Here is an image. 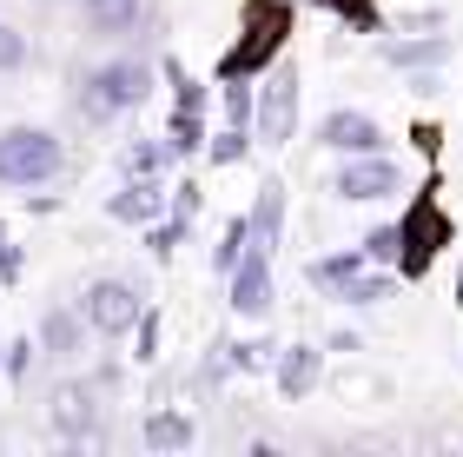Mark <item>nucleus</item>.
I'll list each match as a JSON object with an SVG mask.
<instances>
[{"label":"nucleus","instance_id":"obj_1","mask_svg":"<svg viewBox=\"0 0 463 457\" xmlns=\"http://www.w3.org/2000/svg\"><path fill=\"white\" fill-rule=\"evenodd\" d=\"M291 0H245V14H239V40L219 53V80H259L271 60L285 53V40H291Z\"/></svg>","mask_w":463,"mask_h":457},{"label":"nucleus","instance_id":"obj_2","mask_svg":"<svg viewBox=\"0 0 463 457\" xmlns=\"http://www.w3.org/2000/svg\"><path fill=\"white\" fill-rule=\"evenodd\" d=\"M146 100H153V67H146L139 53H119V60H99V67L80 73L73 107H80V119L107 127V119L133 113V107H146Z\"/></svg>","mask_w":463,"mask_h":457},{"label":"nucleus","instance_id":"obj_3","mask_svg":"<svg viewBox=\"0 0 463 457\" xmlns=\"http://www.w3.org/2000/svg\"><path fill=\"white\" fill-rule=\"evenodd\" d=\"M457 239V225L444 213V199H437V179L404 205V219H397V279H430L437 252Z\"/></svg>","mask_w":463,"mask_h":457},{"label":"nucleus","instance_id":"obj_4","mask_svg":"<svg viewBox=\"0 0 463 457\" xmlns=\"http://www.w3.org/2000/svg\"><path fill=\"white\" fill-rule=\"evenodd\" d=\"M60 166H67V147H60L53 127H7L0 133V186L33 193V186L60 179Z\"/></svg>","mask_w":463,"mask_h":457},{"label":"nucleus","instance_id":"obj_5","mask_svg":"<svg viewBox=\"0 0 463 457\" xmlns=\"http://www.w3.org/2000/svg\"><path fill=\"white\" fill-rule=\"evenodd\" d=\"M259 80H265V87H259V100H251V139H259V147H291L305 80H298V67H279V60H271Z\"/></svg>","mask_w":463,"mask_h":457},{"label":"nucleus","instance_id":"obj_6","mask_svg":"<svg viewBox=\"0 0 463 457\" xmlns=\"http://www.w3.org/2000/svg\"><path fill=\"white\" fill-rule=\"evenodd\" d=\"M139 311H146V299H139V285H126V279H93L87 292H80V319H87V331H99V338H126V331L139 325Z\"/></svg>","mask_w":463,"mask_h":457},{"label":"nucleus","instance_id":"obj_7","mask_svg":"<svg viewBox=\"0 0 463 457\" xmlns=\"http://www.w3.org/2000/svg\"><path fill=\"white\" fill-rule=\"evenodd\" d=\"M331 193H338V199H351V205L391 199V193H404V166H397L391 153H345L338 179H331Z\"/></svg>","mask_w":463,"mask_h":457},{"label":"nucleus","instance_id":"obj_8","mask_svg":"<svg viewBox=\"0 0 463 457\" xmlns=\"http://www.w3.org/2000/svg\"><path fill=\"white\" fill-rule=\"evenodd\" d=\"M271 252L265 245H245L239 265L225 272V305L239 311V319H271Z\"/></svg>","mask_w":463,"mask_h":457},{"label":"nucleus","instance_id":"obj_9","mask_svg":"<svg viewBox=\"0 0 463 457\" xmlns=\"http://www.w3.org/2000/svg\"><path fill=\"white\" fill-rule=\"evenodd\" d=\"M47 418L67 444H99V385H60Z\"/></svg>","mask_w":463,"mask_h":457},{"label":"nucleus","instance_id":"obj_10","mask_svg":"<svg viewBox=\"0 0 463 457\" xmlns=\"http://www.w3.org/2000/svg\"><path fill=\"white\" fill-rule=\"evenodd\" d=\"M318 147H331V153H384V127H377L371 113H357V107H338V113H325Z\"/></svg>","mask_w":463,"mask_h":457},{"label":"nucleus","instance_id":"obj_11","mask_svg":"<svg viewBox=\"0 0 463 457\" xmlns=\"http://www.w3.org/2000/svg\"><path fill=\"white\" fill-rule=\"evenodd\" d=\"M271 378H279V398H311L325 378V351L318 345H279V358H271Z\"/></svg>","mask_w":463,"mask_h":457},{"label":"nucleus","instance_id":"obj_12","mask_svg":"<svg viewBox=\"0 0 463 457\" xmlns=\"http://www.w3.org/2000/svg\"><path fill=\"white\" fill-rule=\"evenodd\" d=\"M107 213H113L119 225H153V219L165 213V179H126L119 193L107 199Z\"/></svg>","mask_w":463,"mask_h":457},{"label":"nucleus","instance_id":"obj_13","mask_svg":"<svg viewBox=\"0 0 463 457\" xmlns=\"http://www.w3.org/2000/svg\"><path fill=\"white\" fill-rule=\"evenodd\" d=\"M251 245H265V252H279V233H285V179H259V193H251Z\"/></svg>","mask_w":463,"mask_h":457},{"label":"nucleus","instance_id":"obj_14","mask_svg":"<svg viewBox=\"0 0 463 457\" xmlns=\"http://www.w3.org/2000/svg\"><path fill=\"white\" fill-rule=\"evenodd\" d=\"M384 60L404 73H437L450 60V33H411V40H384Z\"/></svg>","mask_w":463,"mask_h":457},{"label":"nucleus","instance_id":"obj_15","mask_svg":"<svg viewBox=\"0 0 463 457\" xmlns=\"http://www.w3.org/2000/svg\"><path fill=\"white\" fill-rule=\"evenodd\" d=\"M40 351H47V358H80V351H87V319H80V305L67 311H47V319H40Z\"/></svg>","mask_w":463,"mask_h":457},{"label":"nucleus","instance_id":"obj_16","mask_svg":"<svg viewBox=\"0 0 463 457\" xmlns=\"http://www.w3.org/2000/svg\"><path fill=\"white\" fill-rule=\"evenodd\" d=\"M80 7H87V27L99 40H126L146 20V0H80Z\"/></svg>","mask_w":463,"mask_h":457},{"label":"nucleus","instance_id":"obj_17","mask_svg":"<svg viewBox=\"0 0 463 457\" xmlns=\"http://www.w3.org/2000/svg\"><path fill=\"white\" fill-rule=\"evenodd\" d=\"M364 265H371V259H364V252H357V245H351V252H325V259H311V265H305V279L318 285L325 299H338L345 285H351L357 272H364Z\"/></svg>","mask_w":463,"mask_h":457},{"label":"nucleus","instance_id":"obj_18","mask_svg":"<svg viewBox=\"0 0 463 457\" xmlns=\"http://www.w3.org/2000/svg\"><path fill=\"white\" fill-rule=\"evenodd\" d=\"M205 113H193V107H173V119H165V153L173 159H199L205 153Z\"/></svg>","mask_w":463,"mask_h":457},{"label":"nucleus","instance_id":"obj_19","mask_svg":"<svg viewBox=\"0 0 463 457\" xmlns=\"http://www.w3.org/2000/svg\"><path fill=\"white\" fill-rule=\"evenodd\" d=\"M139 438H146V451H185L199 431H193V418H185V411H153V418L139 424Z\"/></svg>","mask_w":463,"mask_h":457},{"label":"nucleus","instance_id":"obj_20","mask_svg":"<svg viewBox=\"0 0 463 457\" xmlns=\"http://www.w3.org/2000/svg\"><path fill=\"white\" fill-rule=\"evenodd\" d=\"M165 166H173L165 139H133V147L119 153V173H126V179H165Z\"/></svg>","mask_w":463,"mask_h":457},{"label":"nucleus","instance_id":"obj_21","mask_svg":"<svg viewBox=\"0 0 463 457\" xmlns=\"http://www.w3.org/2000/svg\"><path fill=\"white\" fill-rule=\"evenodd\" d=\"M391 292H397V272H391V265H364V272L338 292V305H384Z\"/></svg>","mask_w":463,"mask_h":457},{"label":"nucleus","instance_id":"obj_22","mask_svg":"<svg viewBox=\"0 0 463 457\" xmlns=\"http://www.w3.org/2000/svg\"><path fill=\"white\" fill-rule=\"evenodd\" d=\"M245 245H251V219H245V213H232V219H225V233H219V245H213V272H219V279L232 272V265H239Z\"/></svg>","mask_w":463,"mask_h":457},{"label":"nucleus","instance_id":"obj_23","mask_svg":"<svg viewBox=\"0 0 463 457\" xmlns=\"http://www.w3.org/2000/svg\"><path fill=\"white\" fill-rule=\"evenodd\" d=\"M139 233H146V252H153V259H173L179 245H185V233H193V219L165 213V219H153V225H139Z\"/></svg>","mask_w":463,"mask_h":457},{"label":"nucleus","instance_id":"obj_24","mask_svg":"<svg viewBox=\"0 0 463 457\" xmlns=\"http://www.w3.org/2000/svg\"><path fill=\"white\" fill-rule=\"evenodd\" d=\"M251 153V127H219L213 139H205V159L213 166H239Z\"/></svg>","mask_w":463,"mask_h":457},{"label":"nucleus","instance_id":"obj_25","mask_svg":"<svg viewBox=\"0 0 463 457\" xmlns=\"http://www.w3.org/2000/svg\"><path fill=\"white\" fill-rule=\"evenodd\" d=\"M159 73H165V87H173V107H193V113H205V87H199V80L179 67V60H159Z\"/></svg>","mask_w":463,"mask_h":457},{"label":"nucleus","instance_id":"obj_26","mask_svg":"<svg viewBox=\"0 0 463 457\" xmlns=\"http://www.w3.org/2000/svg\"><path fill=\"white\" fill-rule=\"evenodd\" d=\"M271 358H279V345H271V338H239V345H225V365H232V371H265Z\"/></svg>","mask_w":463,"mask_h":457},{"label":"nucleus","instance_id":"obj_27","mask_svg":"<svg viewBox=\"0 0 463 457\" xmlns=\"http://www.w3.org/2000/svg\"><path fill=\"white\" fill-rule=\"evenodd\" d=\"M219 100H225V127H251V80H219Z\"/></svg>","mask_w":463,"mask_h":457},{"label":"nucleus","instance_id":"obj_28","mask_svg":"<svg viewBox=\"0 0 463 457\" xmlns=\"http://www.w3.org/2000/svg\"><path fill=\"white\" fill-rule=\"evenodd\" d=\"M159 338H165V319H159V305H146V311H139V325H133V345H139L133 358H139V365H153V358H159Z\"/></svg>","mask_w":463,"mask_h":457},{"label":"nucleus","instance_id":"obj_29","mask_svg":"<svg viewBox=\"0 0 463 457\" xmlns=\"http://www.w3.org/2000/svg\"><path fill=\"white\" fill-rule=\"evenodd\" d=\"M357 252H364L371 265H391V272H397V219L391 225H371V233L357 239Z\"/></svg>","mask_w":463,"mask_h":457},{"label":"nucleus","instance_id":"obj_30","mask_svg":"<svg viewBox=\"0 0 463 457\" xmlns=\"http://www.w3.org/2000/svg\"><path fill=\"white\" fill-rule=\"evenodd\" d=\"M318 7H331L338 20H351L357 33H377L384 20H377V0H318Z\"/></svg>","mask_w":463,"mask_h":457},{"label":"nucleus","instance_id":"obj_31","mask_svg":"<svg viewBox=\"0 0 463 457\" xmlns=\"http://www.w3.org/2000/svg\"><path fill=\"white\" fill-rule=\"evenodd\" d=\"M165 205H173L179 219H199V205H205V193H199V179H173V186H165Z\"/></svg>","mask_w":463,"mask_h":457},{"label":"nucleus","instance_id":"obj_32","mask_svg":"<svg viewBox=\"0 0 463 457\" xmlns=\"http://www.w3.org/2000/svg\"><path fill=\"white\" fill-rule=\"evenodd\" d=\"M20 67H27V33L0 20V73H20Z\"/></svg>","mask_w":463,"mask_h":457},{"label":"nucleus","instance_id":"obj_33","mask_svg":"<svg viewBox=\"0 0 463 457\" xmlns=\"http://www.w3.org/2000/svg\"><path fill=\"white\" fill-rule=\"evenodd\" d=\"M27 365H33V338H14L0 351V371H7V385H27Z\"/></svg>","mask_w":463,"mask_h":457},{"label":"nucleus","instance_id":"obj_34","mask_svg":"<svg viewBox=\"0 0 463 457\" xmlns=\"http://www.w3.org/2000/svg\"><path fill=\"white\" fill-rule=\"evenodd\" d=\"M411 147L424 153V159H437V153H444V127H437V119H417V127H411Z\"/></svg>","mask_w":463,"mask_h":457},{"label":"nucleus","instance_id":"obj_35","mask_svg":"<svg viewBox=\"0 0 463 457\" xmlns=\"http://www.w3.org/2000/svg\"><path fill=\"white\" fill-rule=\"evenodd\" d=\"M457 311H463V272H457Z\"/></svg>","mask_w":463,"mask_h":457},{"label":"nucleus","instance_id":"obj_36","mask_svg":"<svg viewBox=\"0 0 463 457\" xmlns=\"http://www.w3.org/2000/svg\"><path fill=\"white\" fill-rule=\"evenodd\" d=\"M0 245H7V225H0Z\"/></svg>","mask_w":463,"mask_h":457},{"label":"nucleus","instance_id":"obj_37","mask_svg":"<svg viewBox=\"0 0 463 457\" xmlns=\"http://www.w3.org/2000/svg\"><path fill=\"white\" fill-rule=\"evenodd\" d=\"M0 351H7V345H0Z\"/></svg>","mask_w":463,"mask_h":457}]
</instances>
